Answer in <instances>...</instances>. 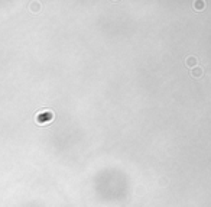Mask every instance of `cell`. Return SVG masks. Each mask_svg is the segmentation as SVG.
Listing matches in <instances>:
<instances>
[{
	"instance_id": "cell-1",
	"label": "cell",
	"mask_w": 211,
	"mask_h": 207,
	"mask_svg": "<svg viewBox=\"0 0 211 207\" xmlns=\"http://www.w3.org/2000/svg\"><path fill=\"white\" fill-rule=\"evenodd\" d=\"M52 119H54V113L49 112V110L39 113L38 116H36V122H38L39 125H48L49 122L52 120Z\"/></svg>"
},
{
	"instance_id": "cell-3",
	"label": "cell",
	"mask_w": 211,
	"mask_h": 207,
	"mask_svg": "<svg viewBox=\"0 0 211 207\" xmlns=\"http://www.w3.org/2000/svg\"><path fill=\"white\" fill-rule=\"evenodd\" d=\"M195 62V58H188L187 60V64H188V67H189V64H194Z\"/></svg>"
},
{
	"instance_id": "cell-2",
	"label": "cell",
	"mask_w": 211,
	"mask_h": 207,
	"mask_svg": "<svg viewBox=\"0 0 211 207\" xmlns=\"http://www.w3.org/2000/svg\"><path fill=\"white\" fill-rule=\"evenodd\" d=\"M192 75H194L195 78H200L201 75H203V70H201V68H197V70L192 71Z\"/></svg>"
}]
</instances>
